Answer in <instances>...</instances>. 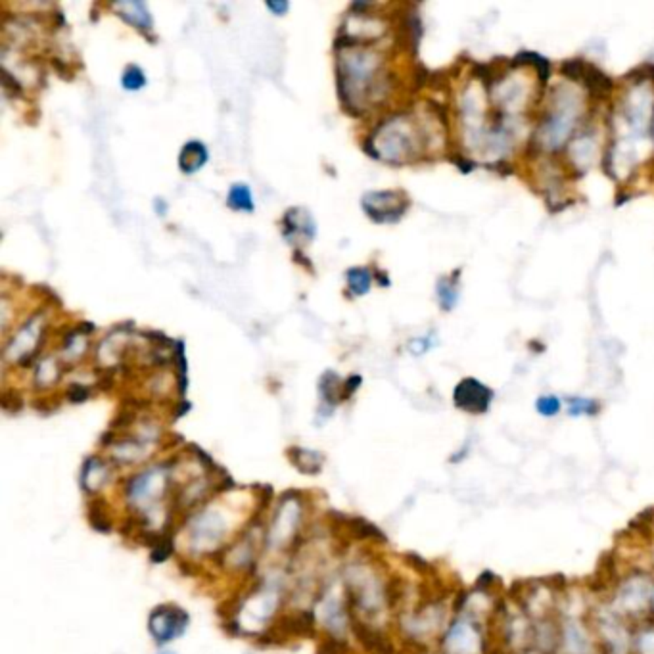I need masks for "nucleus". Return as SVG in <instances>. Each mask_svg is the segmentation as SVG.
<instances>
[{
    "label": "nucleus",
    "instance_id": "9",
    "mask_svg": "<svg viewBox=\"0 0 654 654\" xmlns=\"http://www.w3.org/2000/svg\"><path fill=\"white\" fill-rule=\"evenodd\" d=\"M572 152H570V159H572L574 167H578L581 171H585L593 164L595 156H597V146H595V134L589 131H580L572 138V142L568 144Z\"/></svg>",
    "mask_w": 654,
    "mask_h": 654
},
{
    "label": "nucleus",
    "instance_id": "10",
    "mask_svg": "<svg viewBox=\"0 0 654 654\" xmlns=\"http://www.w3.org/2000/svg\"><path fill=\"white\" fill-rule=\"evenodd\" d=\"M206 162H208V150H206V146L198 141L186 142L185 148L180 152V157H178L180 169L185 173H194L198 171Z\"/></svg>",
    "mask_w": 654,
    "mask_h": 654
},
{
    "label": "nucleus",
    "instance_id": "18",
    "mask_svg": "<svg viewBox=\"0 0 654 654\" xmlns=\"http://www.w3.org/2000/svg\"><path fill=\"white\" fill-rule=\"evenodd\" d=\"M58 376V367L54 363V359H48L45 363L38 367L37 371V382L38 384H50Z\"/></svg>",
    "mask_w": 654,
    "mask_h": 654
},
{
    "label": "nucleus",
    "instance_id": "13",
    "mask_svg": "<svg viewBox=\"0 0 654 654\" xmlns=\"http://www.w3.org/2000/svg\"><path fill=\"white\" fill-rule=\"evenodd\" d=\"M372 283V275L369 269L364 267H355L348 271V284H350V290L355 296H363L369 292Z\"/></svg>",
    "mask_w": 654,
    "mask_h": 654
},
{
    "label": "nucleus",
    "instance_id": "5",
    "mask_svg": "<svg viewBox=\"0 0 654 654\" xmlns=\"http://www.w3.org/2000/svg\"><path fill=\"white\" fill-rule=\"evenodd\" d=\"M495 399V392L474 376L462 378L453 390V403L459 411L469 415H485Z\"/></svg>",
    "mask_w": 654,
    "mask_h": 654
},
{
    "label": "nucleus",
    "instance_id": "12",
    "mask_svg": "<svg viewBox=\"0 0 654 654\" xmlns=\"http://www.w3.org/2000/svg\"><path fill=\"white\" fill-rule=\"evenodd\" d=\"M115 8L121 12V17H125L127 22H131L136 27H141V29L152 27L148 10L142 2H119V4H115Z\"/></svg>",
    "mask_w": 654,
    "mask_h": 654
},
{
    "label": "nucleus",
    "instance_id": "6",
    "mask_svg": "<svg viewBox=\"0 0 654 654\" xmlns=\"http://www.w3.org/2000/svg\"><path fill=\"white\" fill-rule=\"evenodd\" d=\"M186 625H188V614L175 604L157 606L150 614V633L154 635L157 643L177 639L180 633H185Z\"/></svg>",
    "mask_w": 654,
    "mask_h": 654
},
{
    "label": "nucleus",
    "instance_id": "16",
    "mask_svg": "<svg viewBox=\"0 0 654 654\" xmlns=\"http://www.w3.org/2000/svg\"><path fill=\"white\" fill-rule=\"evenodd\" d=\"M562 409V399L558 397V395L553 394H545L539 395L537 397V401H535V411L539 413L545 418H553V416H557Z\"/></svg>",
    "mask_w": 654,
    "mask_h": 654
},
{
    "label": "nucleus",
    "instance_id": "21",
    "mask_svg": "<svg viewBox=\"0 0 654 654\" xmlns=\"http://www.w3.org/2000/svg\"><path fill=\"white\" fill-rule=\"evenodd\" d=\"M269 6V10H273V12H275V14H284V12H286V10H288V4H286V2H269L267 4Z\"/></svg>",
    "mask_w": 654,
    "mask_h": 654
},
{
    "label": "nucleus",
    "instance_id": "11",
    "mask_svg": "<svg viewBox=\"0 0 654 654\" xmlns=\"http://www.w3.org/2000/svg\"><path fill=\"white\" fill-rule=\"evenodd\" d=\"M436 296H438V301L443 311L455 309V305L459 301V296H461L459 276H441L438 280V286H436Z\"/></svg>",
    "mask_w": 654,
    "mask_h": 654
},
{
    "label": "nucleus",
    "instance_id": "3",
    "mask_svg": "<svg viewBox=\"0 0 654 654\" xmlns=\"http://www.w3.org/2000/svg\"><path fill=\"white\" fill-rule=\"evenodd\" d=\"M380 67L378 56L371 50H350L340 54L338 62V85L343 102L357 106V100L369 94L376 81Z\"/></svg>",
    "mask_w": 654,
    "mask_h": 654
},
{
    "label": "nucleus",
    "instance_id": "20",
    "mask_svg": "<svg viewBox=\"0 0 654 654\" xmlns=\"http://www.w3.org/2000/svg\"><path fill=\"white\" fill-rule=\"evenodd\" d=\"M409 348H411V351H413V353L420 355V353H426V351L430 350L432 343L428 342V338H422V340H420V338H415V340L409 343Z\"/></svg>",
    "mask_w": 654,
    "mask_h": 654
},
{
    "label": "nucleus",
    "instance_id": "1",
    "mask_svg": "<svg viewBox=\"0 0 654 654\" xmlns=\"http://www.w3.org/2000/svg\"><path fill=\"white\" fill-rule=\"evenodd\" d=\"M585 110H588L585 90L574 83L558 87L535 127L532 138L535 148L545 156H555L558 150L566 148L580 131Z\"/></svg>",
    "mask_w": 654,
    "mask_h": 654
},
{
    "label": "nucleus",
    "instance_id": "14",
    "mask_svg": "<svg viewBox=\"0 0 654 654\" xmlns=\"http://www.w3.org/2000/svg\"><path fill=\"white\" fill-rule=\"evenodd\" d=\"M229 206L234 209H242V211H252L253 209V198L252 190L246 185H234L229 190Z\"/></svg>",
    "mask_w": 654,
    "mask_h": 654
},
{
    "label": "nucleus",
    "instance_id": "19",
    "mask_svg": "<svg viewBox=\"0 0 654 654\" xmlns=\"http://www.w3.org/2000/svg\"><path fill=\"white\" fill-rule=\"evenodd\" d=\"M89 397V390L87 388L79 386V384H73V386L69 388V392H67V399L73 403H81L85 401Z\"/></svg>",
    "mask_w": 654,
    "mask_h": 654
},
{
    "label": "nucleus",
    "instance_id": "8",
    "mask_svg": "<svg viewBox=\"0 0 654 654\" xmlns=\"http://www.w3.org/2000/svg\"><path fill=\"white\" fill-rule=\"evenodd\" d=\"M38 334H41V322H38V319L27 320V325H23L20 328V332L14 336V340L8 343L6 357L20 359L23 355H29L33 348H35V343L38 342Z\"/></svg>",
    "mask_w": 654,
    "mask_h": 654
},
{
    "label": "nucleus",
    "instance_id": "7",
    "mask_svg": "<svg viewBox=\"0 0 654 654\" xmlns=\"http://www.w3.org/2000/svg\"><path fill=\"white\" fill-rule=\"evenodd\" d=\"M409 206V201L405 200V196L394 190H384V192H369L363 198V208L374 221H397L405 213V209Z\"/></svg>",
    "mask_w": 654,
    "mask_h": 654
},
{
    "label": "nucleus",
    "instance_id": "4",
    "mask_svg": "<svg viewBox=\"0 0 654 654\" xmlns=\"http://www.w3.org/2000/svg\"><path fill=\"white\" fill-rule=\"evenodd\" d=\"M560 71L566 81L578 85L591 98H606L614 89V83L609 75L593 64H588L585 59H566Z\"/></svg>",
    "mask_w": 654,
    "mask_h": 654
},
{
    "label": "nucleus",
    "instance_id": "15",
    "mask_svg": "<svg viewBox=\"0 0 654 654\" xmlns=\"http://www.w3.org/2000/svg\"><path fill=\"white\" fill-rule=\"evenodd\" d=\"M599 411H601V405L595 399H588V397H570L568 399V415L570 416H593Z\"/></svg>",
    "mask_w": 654,
    "mask_h": 654
},
{
    "label": "nucleus",
    "instance_id": "17",
    "mask_svg": "<svg viewBox=\"0 0 654 654\" xmlns=\"http://www.w3.org/2000/svg\"><path fill=\"white\" fill-rule=\"evenodd\" d=\"M121 85H123L127 90L142 89V87L146 85V77H144V71H142L141 67L129 66L125 71H123V75H121Z\"/></svg>",
    "mask_w": 654,
    "mask_h": 654
},
{
    "label": "nucleus",
    "instance_id": "2",
    "mask_svg": "<svg viewBox=\"0 0 654 654\" xmlns=\"http://www.w3.org/2000/svg\"><path fill=\"white\" fill-rule=\"evenodd\" d=\"M372 156L388 162H407L422 150V134L409 115H397L378 127L371 138Z\"/></svg>",
    "mask_w": 654,
    "mask_h": 654
}]
</instances>
